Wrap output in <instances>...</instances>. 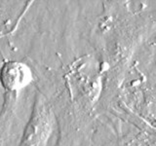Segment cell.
Listing matches in <instances>:
<instances>
[{
	"label": "cell",
	"instance_id": "obj_1",
	"mask_svg": "<svg viewBox=\"0 0 156 146\" xmlns=\"http://www.w3.org/2000/svg\"><path fill=\"white\" fill-rule=\"evenodd\" d=\"M55 125L56 116L51 103L42 92H37L18 146H47Z\"/></svg>",
	"mask_w": 156,
	"mask_h": 146
},
{
	"label": "cell",
	"instance_id": "obj_2",
	"mask_svg": "<svg viewBox=\"0 0 156 146\" xmlns=\"http://www.w3.org/2000/svg\"><path fill=\"white\" fill-rule=\"evenodd\" d=\"M32 80L31 68L23 61L9 60L4 61L0 67V85L5 94L18 95L30 85Z\"/></svg>",
	"mask_w": 156,
	"mask_h": 146
},
{
	"label": "cell",
	"instance_id": "obj_3",
	"mask_svg": "<svg viewBox=\"0 0 156 146\" xmlns=\"http://www.w3.org/2000/svg\"><path fill=\"white\" fill-rule=\"evenodd\" d=\"M17 96L18 95L5 94L4 103L2 109L0 110V146H6L15 117Z\"/></svg>",
	"mask_w": 156,
	"mask_h": 146
},
{
	"label": "cell",
	"instance_id": "obj_4",
	"mask_svg": "<svg viewBox=\"0 0 156 146\" xmlns=\"http://www.w3.org/2000/svg\"><path fill=\"white\" fill-rule=\"evenodd\" d=\"M14 30H1L0 31V38H3L4 36L8 35V34H11Z\"/></svg>",
	"mask_w": 156,
	"mask_h": 146
}]
</instances>
